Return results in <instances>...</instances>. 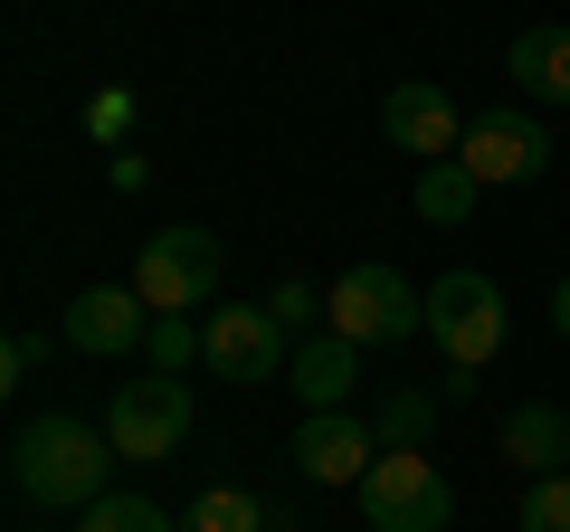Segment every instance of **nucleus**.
I'll return each instance as SVG.
<instances>
[{
  "label": "nucleus",
  "mask_w": 570,
  "mask_h": 532,
  "mask_svg": "<svg viewBox=\"0 0 570 532\" xmlns=\"http://www.w3.org/2000/svg\"><path fill=\"white\" fill-rule=\"evenodd\" d=\"M105 466H115V437L86 428V418H29L20 437H10V485L29 494V504L48 513H86L105 494Z\"/></svg>",
  "instance_id": "obj_1"
},
{
  "label": "nucleus",
  "mask_w": 570,
  "mask_h": 532,
  "mask_svg": "<svg viewBox=\"0 0 570 532\" xmlns=\"http://www.w3.org/2000/svg\"><path fill=\"white\" fill-rule=\"evenodd\" d=\"M324 314H333V333L343 343H362V352H390V343H409V333H428V295L409 286L400 266H352L343 286L324 295Z\"/></svg>",
  "instance_id": "obj_2"
},
{
  "label": "nucleus",
  "mask_w": 570,
  "mask_h": 532,
  "mask_svg": "<svg viewBox=\"0 0 570 532\" xmlns=\"http://www.w3.org/2000/svg\"><path fill=\"white\" fill-rule=\"evenodd\" d=\"M362 513H371V532H448L456 494H448V475L428 466L419 447H390L381 466L362 475Z\"/></svg>",
  "instance_id": "obj_3"
},
{
  "label": "nucleus",
  "mask_w": 570,
  "mask_h": 532,
  "mask_svg": "<svg viewBox=\"0 0 570 532\" xmlns=\"http://www.w3.org/2000/svg\"><path fill=\"white\" fill-rule=\"evenodd\" d=\"M219 238L209 228H163V238H142V257H134V295L153 314H190V305H209L219 295Z\"/></svg>",
  "instance_id": "obj_4"
},
{
  "label": "nucleus",
  "mask_w": 570,
  "mask_h": 532,
  "mask_svg": "<svg viewBox=\"0 0 570 532\" xmlns=\"http://www.w3.org/2000/svg\"><path fill=\"white\" fill-rule=\"evenodd\" d=\"M428 333H438V352H448L456 371H485L494 352H504V295H494V276H475V266L438 276V286H428Z\"/></svg>",
  "instance_id": "obj_5"
},
{
  "label": "nucleus",
  "mask_w": 570,
  "mask_h": 532,
  "mask_svg": "<svg viewBox=\"0 0 570 532\" xmlns=\"http://www.w3.org/2000/svg\"><path fill=\"white\" fill-rule=\"evenodd\" d=\"M105 437H115V456H134V466H163L171 447L190 437V390L181 381H124L115 410H105Z\"/></svg>",
  "instance_id": "obj_6"
},
{
  "label": "nucleus",
  "mask_w": 570,
  "mask_h": 532,
  "mask_svg": "<svg viewBox=\"0 0 570 532\" xmlns=\"http://www.w3.org/2000/svg\"><path fill=\"white\" fill-rule=\"evenodd\" d=\"M200 362H209V381H276V371H295L285 362V324L266 305H219L200 324Z\"/></svg>",
  "instance_id": "obj_7"
},
{
  "label": "nucleus",
  "mask_w": 570,
  "mask_h": 532,
  "mask_svg": "<svg viewBox=\"0 0 570 532\" xmlns=\"http://www.w3.org/2000/svg\"><path fill=\"white\" fill-rule=\"evenodd\" d=\"M456 162H466L485 190H523V181H542V171H551V134L532 115H475Z\"/></svg>",
  "instance_id": "obj_8"
},
{
  "label": "nucleus",
  "mask_w": 570,
  "mask_h": 532,
  "mask_svg": "<svg viewBox=\"0 0 570 532\" xmlns=\"http://www.w3.org/2000/svg\"><path fill=\"white\" fill-rule=\"evenodd\" d=\"M285 456H295L314 485H362V475L381 466V428H371V418H352V410H314L305 428L285 437Z\"/></svg>",
  "instance_id": "obj_9"
},
{
  "label": "nucleus",
  "mask_w": 570,
  "mask_h": 532,
  "mask_svg": "<svg viewBox=\"0 0 570 532\" xmlns=\"http://www.w3.org/2000/svg\"><path fill=\"white\" fill-rule=\"evenodd\" d=\"M58 333H67V352H86V362H115V352L153 343V305H142L134 286H86L77 305L58 314Z\"/></svg>",
  "instance_id": "obj_10"
},
{
  "label": "nucleus",
  "mask_w": 570,
  "mask_h": 532,
  "mask_svg": "<svg viewBox=\"0 0 570 532\" xmlns=\"http://www.w3.org/2000/svg\"><path fill=\"white\" fill-rule=\"evenodd\" d=\"M381 134L400 152H428V162H456V152H466V115L448 105V86H390L381 96Z\"/></svg>",
  "instance_id": "obj_11"
},
{
  "label": "nucleus",
  "mask_w": 570,
  "mask_h": 532,
  "mask_svg": "<svg viewBox=\"0 0 570 532\" xmlns=\"http://www.w3.org/2000/svg\"><path fill=\"white\" fill-rule=\"evenodd\" d=\"M513 86L542 96V105H570V29H561V20L513 29Z\"/></svg>",
  "instance_id": "obj_12"
},
{
  "label": "nucleus",
  "mask_w": 570,
  "mask_h": 532,
  "mask_svg": "<svg viewBox=\"0 0 570 532\" xmlns=\"http://www.w3.org/2000/svg\"><path fill=\"white\" fill-rule=\"evenodd\" d=\"M504 456L523 475H570V418L551 410V400H523V410L504 418Z\"/></svg>",
  "instance_id": "obj_13"
},
{
  "label": "nucleus",
  "mask_w": 570,
  "mask_h": 532,
  "mask_svg": "<svg viewBox=\"0 0 570 532\" xmlns=\"http://www.w3.org/2000/svg\"><path fill=\"white\" fill-rule=\"evenodd\" d=\"M285 381L305 390V410H343V400H352V381H362V343L324 333V343H305V352H295V371H285Z\"/></svg>",
  "instance_id": "obj_14"
},
{
  "label": "nucleus",
  "mask_w": 570,
  "mask_h": 532,
  "mask_svg": "<svg viewBox=\"0 0 570 532\" xmlns=\"http://www.w3.org/2000/svg\"><path fill=\"white\" fill-rule=\"evenodd\" d=\"M475 190H485V181H475L466 162H428L419 171V219L428 228H466L475 219Z\"/></svg>",
  "instance_id": "obj_15"
},
{
  "label": "nucleus",
  "mask_w": 570,
  "mask_h": 532,
  "mask_svg": "<svg viewBox=\"0 0 570 532\" xmlns=\"http://www.w3.org/2000/svg\"><path fill=\"white\" fill-rule=\"evenodd\" d=\"M181 532H285V523H276V513H266L247 485H209L200 504L181 513Z\"/></svg>",
  "instance_id": "obj_16"
},
{
  "label": "nucleus",
  "mask_w": 570,
  "mask_h": 532,
  "mask_svg": "<svg viewBox=\"0 0 570 532\" xmlns=\"http://www.w3.org/2000/svg\"><path fill=\"white\" fill-rule=\"evenodd\" d=\"M77 532H181L163 504H142V494H96V504L77 513Z\"/></svg>",
  "instance_id": "obj_17"
},
{
  "label": "nucleus",
  "mask_w": 570,
  "mask_h": 532,
  "mask_svg": "<svg viewBox=\"0 0 570 532\" xmlns=\"http://www.w3.org/2000/svg\"><path fill=\"white\" fill-rule=\"evenodd\" d=\"M153 371H163V381H181L190 362H200V324H190V314H153Z\"/></svg>",
  "instance_id": "obj_18"
},
{
  "label": "nucleus",
  "mask_w": 570,
  "mask_h": 532,
  "mask_svg": "<svg viewBox=\"0 0 570 532\" xmlns=\"http://www.w3.org/2000/svg\"><path fill=\"white\" fill-rule=\"evenodd\" d=\"M428 418H438V410H428V390H390L381 418H371V428H381V456H390V447H419Z\"/></svg>",
  "instance_id": "obj_19"
},
{
  "label": "nucleus",
  "mask_w": 570,
  "mask_h": 532,
  "mask_svg": "<svg viewBox=\"0 0 570 532\" xmlns=\"http://www.w3.org/2000/svg\"><path fill=\"white\" fill-rule=\"evenodd\" d=\"M513 532H570V475H532L523 485V513Z\"/></svg>",
  "instance_id": "obj_20"
},
{
  "label": "nucleus",
  "mask_w": 570,
  "mask_h": 532,
  "mask_svg": "<svg viewBox=\"0 0 570 532\" xmlns=\"http://www.w3.org/2000/svg\"><path fill=\"white\" fill-rule=\"evenodd\" d=\"M124 124H134V96H124V86H105V96L86 105V134H96V144H124Z\"/></svg>",
  "instance_id": "obj_21"
},
{
  "label": "nucleus",
  "mask_w": 570,
  "mask_h": 532,
  "mask_svg": "<svg viewBox=\"0 0 570 532\" xmlns=\"http://www.w3.org/2000/svg\"><path fill=\"white\" fill-rule=\"evenodd\" d=\"M314 305H324V295H314V286H295V276H285V286H276V295H266V314H276V324H285V333L305 324V314H314Z\"/></svg>",
  "instance_id": "obj_22"
},
{
  "label": "nucleus",
  "mask_w": 570,
  "mask_h": 532,
  "mask_svg": "<svg viewBox=\"0 0 570 532\" xmlns=\"http://www.w3.org/2000/svg\"><path fill=\"white\" fill-rule=\"evenodd\" d=\"M551 333H561V343H570V276H561V286H551Z\"/></svg>",
  "instance_id": "obj_23"
}]
</instances>
